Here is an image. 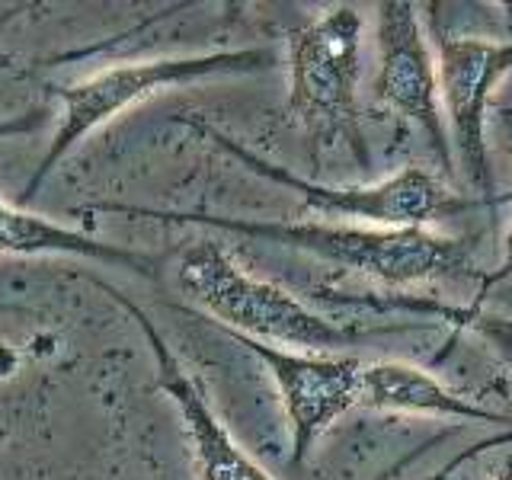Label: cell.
Segmentation results:
<instances>
[{
	"label": "cell",
	"mask_w": 512,
	"mask_h": 480,
	"mask_svg": "<svg viewBox=\"0 0 512 480\" xmlns=\"http://www.w3.org/2000/svg\"><path fill=\"white\" fill-rule=\"evenodd\" d=\"M125 215L160 224H202L240 237L269 240V244L314 253L340 269L378 279L384 285H416L436 279L480 276L471 263V240L442 237L426 228H346V224H311V221H250L205 212H170L119 202H90L74 208V215Z\"/></svg>",
	"instance_id": "obj_1"
},
{
	"label": "cell",
	"mask_w": 512,
	"mask_h": 480,
	"mask_svg": "<svg viewBox=\"0 0 512 480\" xmlns=\"http://www.w3.org/2000/svg\"><path fill=\"white\" fill-rule=\"evenodd\" d=\"M279 68L276 48H234V52H208V55H183V58H151V61H125L109 64L77 84H55L52 93L61 100V119L55 138L48 144L39 167L32 170L29 183L20 196L32 202L39 189L48 183V176L68 157L80 141L93 135L96 128L109 119L122 116L125 109L144 103L148 96H157L173 87L199 84V80L215 77H244Z\"/></svg>",
	"instance_id": "obj_2"
},
{
	"label": "cell",
	"mask_w": 512,
	"mask_h": 480,
	"mask_svg": "<svg viewBox=\"0 0 512 480\" xmlns=\"http://www.w3.org/2000/svg\"><path fill=\"white\" fill-rule=\"evenodd\" d=\"M180 288L218 320L228 336H247L269 346L336 349L359 340L356 330L314 314L285 288L253 279L218 240H199L180 260Z\"/></svg>",
	"instance_id": "obj_3"
},
{
	"label": "cell",
	"mask_w": 512,
	"mask_h": 480,
	"mask_svg": "<svg viewBox=\"0 0 512 480\" xmlns=\"http://www.w3.org/2000/svg\"><path fill=\"white\" fill-rule=\"evenodd\" d=\"M362 16L352 7H333L320 20L288 39V103L285 112L311 128L340 135L368 170V148L359 128V74H362Z\"/></svg>",
	"instance_id": "obj_4"
},
{
	"label": "cell",
	"mask_w": 512,
	"mask_h": 480,
	"mask_svg": "<svg viewBox=\"0 0 512 480\" xmlns=\"http://www.w3.org/2000/svg\"><path fill=\"white\" fill-rule=\"evenodd\" d=\"M183 125H189L192 132L208 138L212 144H218L221 151H228L234 160H240V164L253 170L256 176H266V180L292 189L304 205L314 208V212L365 218V221L388 224V228H423V224L436 221V218L461 215V212H471V208L490 205L484 199L455 196L452 189H445L436 176L420 167H404L397 176H391V180L375 183V186L311 183V180H301L295 173H288L279 164H272V160L253 154L247 144L228 138L224 132H218L215 125L202 122L199 116H183Z\"/></svg>",
	"instance_id": "obj_5"
},
{
	"label": "cell",
	"mask_w": 512,
	"mask_h": 480,
	"mask_svg": "<svg viewBox=\"0 0 512 480\" xmlns=\"http://www.w3.org/2000/svg\"><path fill=\"white\" fill-rule=\"evenodd\" d=\"M439 90L445 100L448 128H452V151H458L461 170L477 199L503 205L509 196L496 192L490 151L484 138V119L490 93L512 71V39H439Z\"/></svg>",
	"instance_id": "obj_6"
},
{
	"label": "cell",
	"mask_w": 512,
	"mask_h": 480,
	"mask_svg": "<svg viewBox=\"0 0 512 480\" xmlns=\"http://www.w3.org/2000/svg\"><path fill=\"white\" fill-rule=\"evenodd\" d=\"M378 74L375 96L397 116L416 122L426 132L432 154L445 173L455 170L452 141L445 132L439 106V64L432 61L416 7L407 0L378 4Z\"/></svg>",
	"instance_id": "obj_7"
},
{
	"label": "cell",
	"mask_w": 512,
	"mask_h": 480,
	"mask_svg": "<svg viewBox=\"0 0 512 480\" xmlns=\"http://www.w3.org/2000/svg\"><path fill=\"white\" fill-rule=\"evenodd\" d=\"M260 359L292 423V464H304L314 442L340 420L343 413L359 407L362 368L356 356H324V352H288L247 336H231Z\"/></svg>",
	"instance_id": "obj_8"
},
{
	"label": "cell",
	"mask_w": 512,
	"mask_h": 480,
	"mask_svg": "<svg viewBox=\"0 0 512 480\" xmlns=\"http://www.w3.org/2000/svg\"><path fill=\"white\" fill-rule=\"evenodd\" d=\"M90 282L96 288H103L106 295H112V301H116L119 308H125L128 317L141 327L144 340L151 346V356L157 362V388L173 400L176 410H180L199 480H272L260 464L234 442L228 426L218 420V413L212 410V404H208L199 381L192 378L183 368V362L173 356V349L167 346L164 336L157 333L151 317L144 314L138 304L128 301L119 288H112L109 282H100V279H90Z\"/></svg>",
	"instance_id": "obj_9"
},
{
	"label": "cell",
	"mask_w": 512,
	"mask_h": 480,
	"mask_svg": "<svg viewBox=\"0 0 512 480\" xmlns=\"http://www.w3.org/2000/svg\"><path fill=\"white\" fill-rule=\"evenodd\" d=\"M359 407L365 410H394V413H429L452 416L468 423H496L512 429V416L480 407L477 400L452 391L423 368L404 362H365Z\"/></svg>",
	"instance_id": "obj_10"
},
{
	"label": "cell",
	"mask_w": 512,
	"mask_h": 480,
	"mask_svg": "<svg viewBox=\"0 0 512 480\" xmlns=\"http://www.w3.org/2000/svg\"><path fill=\"white\" fill-rule=\"evenodd\" d=\"M0 256H80L103 266H122L138 276H154V260L138 250L106 244L68 224L52 221L29 208L10 205L0 196Z\"/></svg>",
	"instance_id": "obj_11"
},
{
	"label": "cell",
	"mask_w": 512,
	"mask_h": 480,
	"mask_svg": "<svg viewBox=\"0 0 512 480\" xmlns=\"http://www.w3.org/2000/svg\"><path fill=\"white\" fill-rule=\"evenodd\" d=\"M512 125V119H509ZM512 279V224H509V231H506V240H503V260L500 266H496L493 272H487L484 279H480V292L474 295V301L468 304V308H442V304H420V301H391V304H384V308H407V311H432V314H439L442 317V324H452L455 327V336L461 330H468L474 327V320L480 317V311H484V304L490 298V292L500 282ZM455 336H452V343H455ZM448 343V346H452Z\"/></svg>",
	"instance_id": "obj_12"
},
{
	"label": "cell",
	"mask_w": 512,
	"mask_h": 480,
	"mask_svg": "<svg viewBox=\"0 0 512 480\" xmlns=\"http://www.w3.org/2000/svg\"><path fill=\"white\" fill-rule=\"evenodd\" d=\"M503 445H512V429L509 432H500V436H493V439H484V442H474L468 448H461V452L455 458H448L429 480H452L458 474V468H464L468 461H474L480 452H490V448H503Z\"/></svg>",
	"instance_id": "obj_13"
},
{
	"label": "cell",
	"mask_w": 512,
	"mask_h": 480,
	"mask_svg": "<svg viewBox=\"0 0 512 480\" xmlns=\"http://www.w3.org/2000/svg\"><path fill=\"white\" fill-rule=\"evenodd\" d=\"M48 119V112L42 106L36 109H26L20 116H10V119H0V141L4 138H20V135H32L36 128H42Z\"/></svg>",
	"instance_id": "obj_14"
},
{
	"label": "cell",
	"mask_w": 512,
	"mask_h": 480,
	"mask_svg": "<svg viewBox=\"0 0 512 480\" xmlns=\"http://www.w3.org/2000/svg\"><path fill=\"white\" fill-rule=\"evenodd\" d=\"M471 330H480L490 343L500 346L503 359L512 365V327L506 324V320H500V317H477Z\"/></svg>",
	"instance_id": "obj_15"
},
{
	"label": "cell",
	"mask_w": 512,
	"mask_h": 480,
	"mask_svg": "<svg viewBox=\"0 0 512 480\" xmlns=\"http://www.w3.org/2000/svg\"><path fill=\"white\" fill-rule=\"evenodd\" d=\"M490 480H512V452L500 461V468H496V474Z\"/></svg>",
	"instance_id": "obj_16"
},
{
	"label": "cell",
	"mask_w": 512,
	"mask_h": 480,
	"mask_svg": "<svg viewBox=\"0 0 512 480\" xmlns=\"http://www.w3.org/2000/svg\"><path fill=\"white\" fill-rule=\"evenodd\" d=\"M0 311H20V308H13V304H0Z\"/></svg>",
	"instance_id": "obj_17"
}]
</instances>
